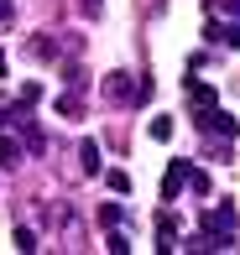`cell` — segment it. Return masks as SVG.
Returning <instances> with one entry per match:
<instances>
[{"mask_svg":"<svg viewBox=\"0 0 240 255\" xmlns=\"http://www.w3.org/2000/svg\"><path fill=\"white\" fill-rule=\"evenodd\" d=\"M78 172H89V177L99 172V146L94 141H78Z\"/></svg>","mask_w":240,"mask_h":255,"instance_id":"cell-7","label":"cell"},{"mask_svg":"<svg viewBox=\"0 0 240 255\" xmlns=\"http://www.w3.org/2000/svg\"><path fill=\"white\" fill-rule=\"evenodd\" d=\"M204 37H209L214 47H240V21H235V16H230V21H214V16H209V21H204Z\"/></svg>","mask_w":240,"mask_h":255,"instance_id":"cell-3","label":"cell"},{"mask_svg":"<svg viewBox=\"0 0 240 255\" xmlns=\"http://www.w3.org/2000/svg\"><path fill=\"white\" fill-rule=\"evenodd\" d=\"M26 52H31V57H58V42H52V37H31Z\"/></svg>","mask_w":240,"mask_h":255,"instance_id":"cell-10","label":"cell"},{"mask_svg":"<svg viewBox=\"0 0 240 255\" xmlns=\"http://www.w3.org/2000/svg\"><path fill=\"white\" fill-rule=\"evenodd\" d=\"M183 177H188V161H173L167 177H162V203H173L178 193H183Z\"/></svg>","mask_w":240,"mask_h":255,"instance_id":"cell-5","label":"cell"},{"mask_svg":"<svg viewBox=\"0 0 240 255\" xmlns=\"http://www.w3.org/2000/svg\"><path fill=\"white\" fill-rule=\"evenodd\" d=\"M131 94H136L131 73H125V68H115V73L105 78V99H110V104H131Z\"/></svg>","mask_w":240,"mask_h":255,"instance_id":"cell-4","label":"cell"},{"mask_svg":"<svg viewBox=\"0 0 240 255\" xmlns=\"http://www.w3.org/2000/svg\"><path fill=\"white\" fill-rule=\"evenodd\" d=\"M16 156H21V146H16V141H5V135H0V167H16Z\"/></svg>","mask_w":240,"mask_h":255,"instance_id":"cell-12","label":"cell"},{"mask_svg":"<svg viewBox=\"0 0 240 255\" xmlns=\"http://www.w3.org/2000/svg\"><path fill=\"white\" fill-rule=\"evenodd\" d=\"M10 16H16V0H0V26H10Z\"/></svg>","mask_w":240,"mask_h":255,"instance_id":"cell-18","label":"cell"},{"mask_svg":"<svg viewBox=\"0 0 240 255\" xmlns=\"http://www.w3.org/2000/svg\"><path fill=\"white\" fill-rule=\"evenodd\" d=\"M204 235L209 240H230L235 235V203H220V208H204Z\"/></svg>","mask_w":240,"mask_h":255,"instance_id":"cell-1","label":"cell"},{"mask_svg":"<svg viewBox=\"0 0 240 255\" xmlns=\"http://www.w3.org/2000/svg\"><path fill=\"white\" fill-rule=\"evenodd\" d=\"M99 224H105V229L120 224V203H105V208H99Z\"/></svg>","mask_w":240,"mask_h":255,"instance_id":"cell-14","label":"cell"},{"mask_svg":"<svg viewBox=\"0 0 240 255\" xmlns=\"http://www.w3.org/2000/svg\"><path fill=\"white\" fill-rule=\"evenodd\" d=\"M16 250H37V235H31V229H26V224H21V229H16Z\"/></svg>","mask_w":240,"mask_h":255,"instance_id":"cell-15","label":"cell"},{"mask_svg":"<svg viewBox=\"0 0 240 255\" xmlns=\"http://www.w3.org/2000/svg\"><path fill=\"white\" fill-rule=\"evenodd\" d=\"M209 10H225V16L240 21V0H209Z\"/></svg>","mask_w":240,"mask_h":255,"instance_id":"cell-16","label":"cell"},{"mask_svg":"<svg viewBox=\"0 0 240 255\" xmlns=\"http://www.w3.org/2000/svg\"><path fill=\"white\" fill-rule=\"evenodd\" d=\"M0 125H5V110H0Z\"/></svg>","mask_w":240,"mask_h":255,"instance_id":"cell-21","label":"cell"},{"mask_svg":"<svg viewBox=\"0 0 240 255\" xmlns=\"http://www.w3.org/2000/svg\"><path fill=\"white\" fill-rule=\"evenodd\" d=\"M183 188H193V193L204 198V193H209V172H204V167H193V161H188V177H183Z\"/></svg>","mask_w":240,"mask_h":255,"instance_id":"cell-8","label":"cell"},{"mask_svg":"<svg viewBox=\"0 0 240 255\" xmlns=\"http://www.w3.org/2000/svg\"><path fill=\"white\" fill-rule=\"evenodd\" d=\"M152 141H173V120H167V115L152 120Z\"/></svg>","mask_w":240,"mask_h":255,"instance_id":"cell-11","label":"cell"},{"mask_svg":"<svg viewBox=\"0 0 240 255\" xmlns=\"http://www.w3.org/2000/svg\"><path fill=\"white\" fill-rule=\"evenodd\" d=\"M52 104H58V115H63V120H78V115H84V94H78V89H63Z\"/></svg>","mask_w":240,"mask_h":255,"instance_id":"cell-6","label":"cell"},{"mask_svg":"<svg viewBox=\"0 0 240 255\" xmlns=\"http://www.w3.org/2000/svg\"><path fill=\"white\" fill-rule=\"evenodd\" d=\"M110 250H115V255H125V250H131V240H125L115 224H110Z\"/></svg>","mask_w":240,"mask_h":255,"instance_id":"cell-17","label":"cell"},{"mask_svg":"<svg viewBox=\"0 0 240 255\" xmlns=\"http://www.w3.org/2000/svg\"><path fill=\"white\" fill-rule=\"evenodd\" d=\"M78 10H84V16H99L105 5H99V0H78Z\"/></svg>","mask_w":240,"mask_h":255,"instance_id":"cell-19","label":"cell"},{"mask_svg":"<svg viewBox=\"0 0 240 255\" xmlns=\"http://www.w3.org/2000/svg\"><path fill=\"white\" fill-rule=\"evenodd\" d=\"M193 120H199V130H209V135H230V141L240 135V120H235V115H225V110H214V104H204Z\"/></svg>","mask_w":240,"mask_h":255,"instance_id":"cell-2","label":"cell"},{"mask_svg":"<svg viewBox=\"0 0 240 255\" xmlns=\"http://www.w3.org/2000/svg\"><path fill=\"white\" fill-rule=\"evenodd\" d=\"M37 99H42V84H31V78H26V84H21V110H31Z\"/></svg>","mask_w":240,"mask_h":255,"instance_id":"cell-13","label":"cell"},{"mask_svg":"<svg viewBox=\"0 0 240 255\" xmlns=\"http://www.w3.org/2000/svg\"><path fill=\"white\" fill-rule=\"evenodd\" d=\"M0 78H5V52H0Z\"/></svg>","mask_w":240,"mask_h":255,"instance_id":"cell-20","label":"cell"},{"mask_svg":"<svg viewBox=\"0 0 240 255\" xmlns=\"http://www.w3.org/2000/svg\"><path fill=\"white\" fill-rule=\"evenodd\" d=\"M188 104H199V110H204V104H214V89L199 84V78H188Z\"/></svg>","mask_w":240,"mask_h":255,"instance_id":"cell-9","label":"cell"}]
</instances>
